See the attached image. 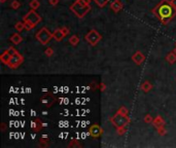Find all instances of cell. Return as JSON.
I'll return each mask as SVG.
<instances>
[{
  "label": "cell",
  "instance_id": "cell-24",
  "mask_svg": "<svg viewBox=\"0 0 176 148\" xmlns=\"http://www.w3.org/2000/svg\"><path fill=\"white\" fill-rule=\"evenodd\" d=\"M14 29H16L18 32H21V31H23L25 29L24 22H18V23H16V25H14Z\"/></svg>",
  "mask_w": 176,
  "mask_h": 148
},
{
  "label": "cell",
  "instance_id": "cell-10",
  "mask_svg": "<svg viewBox=\"0 0 176 148\" xmlns=\"http://www.w3.org/2000/svg\"><path fill=\"white\" fill-rule=\"evenodd\" d=\"M45 126V124H43V122H41V120L39 119L38 117L34 118V119L31 122V129H32L33 132H35V133L40 132V131L42 130V128Z\"/></svg>",
  "mask_w": 176,
  "mask_h": 148
},
{
  "label": "cell",
  "instance_id": "cell-38",
  "mask_svg": "<svg viewBox=\"0 0 176 148\" xmlns=\"http://www.w3.org/2000/svg\"><path fill=\"white\" fill-rule=\"evenodd\" d=\"M170 1H171V3L173 4V6H175L176 7V0H170Z\"/></svg>",
  "mask_w": 176,
  "mask_h": 148
},
{
  "label": "cell",
  "instance_id": "cell-5",
  "mask_svg": "<svg viewBox=\"0 0 176 148\" xmlns=\"http://www.w3.org/2000/svg\"><path fill=\"white\" fill-rule=\"evenodd\" d=\"M85 39L90 45H92V46H95V45H97L98 43L102 40V35L100 34L97 30L93 29V30L89 31V32L85 34Z\"/></svg>",
  "mask_w": 176,
  "mask_h": 148
},
{
  "label": "cell",
  "instance_id": "cell-9",
  "mask_svg": "<svg viewBox=\"0 0 176 148\" xmlns=\"http://www.w3.org/2000/svg\"><path fill=\"white\" fill-rule=\"evenodd\" d=\"M89 135L92 138H95V139L100 138V137L103 135V129L98 124H94L89 128Z\"/></svg>",
  "mask_w": 176,
  "mask_h": 148
},
{
  "label": "cell",
  "instance_id": "cell-20",
  "mask_svg": "<svg viewBox=\"0 0 176 148\" xmlns=\"http://www.w3.org/2000/svg\"><path fill=\"white\" fill-rule=\"evenodd\" d=\"M68 42L70 43L72 46H76V45L79 43V37L77 36V35H72V36L69 38Z\"/></svg>",
  "mask_w": 176,
  "mask_h": 148
},
{
  "label": "cell",
  "instance_id": "cell-4",
  "mask_svg": "<svg viewBox=\"0 0 176 148\" xmlns=\"http://www.w3.org/2000/svg\"><path fill=\"white\" fill-rule=\"evenodd\" d=\"M109 122L114 128H119V127H127L128 124L131 122V119L128 115H124V114L116 112L114 116L109 118Z\"/></svg>",
  "mask_w": 176,
  "mask_h": 148
},
{
  "label": "cell",
  "instance_id": "cell-19",
  "mask_svg": "<svg viewBox=\"0 0 176 148\" xmlns=\"http://www.w3.org/2000/svg\"><path fill=\"white\" fill-rule=\"evenodd\" d=\"M166 60L169 64L176 63V54L174 53V51H170V53L166 56Z\"/></svg>",
  "mask_w": 176,
  "mask_h": 148
},
{
  "label": "cell",
  "instance_id": "cell-31",
  "mask_svg": "<svg viewBox=\"0 0 176 148\" xmlns=\"http://www.w3.org/2000/svg\"><path fill=\"white\" fill-rule=\"evenodd\" d=\"M24 24H25V30H27V31H30V30H32L33 28H35L32 24H30V23H28V22H24Z\"/></svg>",
  "mask_w": 176,
  "mask_h": 148
},
{
  "label": "cell",
  "instance_id": "cell-41",
  "mask_svg": "<svg viewBox=\"0 0 176 148\" xmlns=\"http://www.w3.org/2000/svg\"><path fill=\"white\" fill-rule=\"evenodd\" d=\"M175 46H176V44H175Z\"/></svg>",
  "mask_w": 176,
  "mask_h": 148
},
{
  "label": "cell",
  "instance_id": "cell-13",
  "mask_svg": "<svg viewBox=\"0 0 176 148\" xmlns=\"http://www.w3.org/2000/svg\"><path fill=\"white\" fill-rule=\"evenodd\" d=\"M165 124H166V122H165L164 118H163L161 115H158L156 118H154V122H152V126H154L156 129L161 128V127H165Z\"/></svg>",
  "mask_w": 176,
  "mask_h": 148
},
{
  "label": "cell",
  "instance_id": "cell-7",
  "mask_svg": "<svg viewBox=\"0 0 176 148\" xmlns=\"http://www.w3.org/2000/svg\"><path fill=\"white\" fill-rule=\"evenodd\" d=\"M23 62H24V57L19 53V54H16V55L11 56L7 66L10 68V69H17L18 67H20V65L23 63Z\"/></svg>",
  "mask_w": 176,
  "mask_h": 148
},
{
  "label": "cell",
  "instance_id": "cell-25",
  "mask_svg": "<svg viewBox=\"0 0 176 148\" xmlns=\"http://www.w3.org/2000/svg\"><path fill=\"white\" fill-rule=\"evenodd\" d=\"M10 7H11L12 9H19V8L21 7V2L19 1V0H14V1L11 2V4H10Z\"/></svg>",
  "mask_w": 176,
  "mask_h": 148
},
{
  "label": "cell",
  "instance_id": "cell-40",
  "mask_svg": "<svg viewBox=\"0 0 176 148\" xmlns=\"http://www.w3.org/2000/svg\"><path fill=\"white\" fill-rule=\"evenodd\" d=\"M173 51H174V53L176 54V46H175V49H173Z\"/></svg>",
  "mask_w": 176,
  "mask_h": 148
},
{
  "label": "cell",
  "instance_id": "cell-39",
  "mask_svg": "<svg viewBox=\"0 0 176 148\" xmlns=\"http://www.w3.org/2000/svg\"><path fill=\"white\" fill-rule=\"evenodd\" d=\"M6 1H7V0H0V2H1V3H5Z\"/></svg>",
  "mask_w": 176,
  "mask_h": 148
},
{
  "label": "cell",
  "instance_id": "cell-6",
  "mask_svg": "<svg viewBox=\"0 0 176 148\" xmlns=\"http://www.w3.org/2000/svg\"><path fill=\"white\" fill-rule=\"evenodd\" d=\"M41 21H42V18H41L34 9H31L30 11H28L24 16H23V22L30 23V24H32L34 27H36Z\"/></svg>",
  "mask_w": 176,
  "mask_h": 148
},
{
  "label": "cell",
  "instance_id": "cell-22",
  "mask_svg": "<svg viewBox=\"0 0 176 148\" xmlns=\"http://www.w3.org/2000/svg\"><path fill=\"white\" fill-rule=\"evenodd\" d=\"M109 1L110 0H94V2L96 3V5L100 8H103L104 6H106Z\"/></svg>",
  "mask_w": 176,
  "mask_h": 148
},
{
  "label": "cell",
  "instance_id": "cell-30",
  "mask_svg": "<svg viewBox=\"0 0 176 148\" xmlns=\"http://www.w3.org/2000/svg\"><path fill=\"white\" fill-rule=\"evenodd\" d=\"M45 54L47 57H53L54 56V49L52 47H47V49L45 51Z\"/></svg>",
  "mask_w": 176,
  "mask_h": 148
},
{
  "label": "cell",
  "instance_id": "cell-28",
  "mask_svg": "<svg viewBox=\"0 0 176 148\" xmlns=\"http://www.w3.org/2000/svg\"><path fill=\"white\" fill-rule=\"evenodd\" d=\"M117 112L124 114V115H128V114H129V110H128V108L125 107V106H121V107H119V109L117 110Z\"/></svg>",
  "mask_w": 176,
  "mask_h": 148
},
{
  "label": "cell",
  "instance_id": "cell-11",
  "mask_svg": "<svg viewBox=\"0 0 176 148\" xmlns=\"http://www.w3.org/2000/svg\"><path fill=\"white\" fill-rule=\"evenodd\" d=\"M132 61H133L136 65H141V64L145 61V56H144L141 51H137L132 56Z\"/></svg>",
  "mask_w": 176,
  "mask_h": 148
},
{
  "label": "cell",
  "instance_id": "cell-1",
  "mask_svg": "<svg viewBox=\"0 0 176 148\" xmlns=\"http://www.w3.org/2000/svg\"><path fill=\"white\" fill-rule=\"evenodd\" d=\"M152 12L163 25H167L176 16V7L173 6L170 0H161Z\"/></svg>",
  "mask_w": 176,
  "mask_h": 148
},
{
  "label": "cell",
  "instance_id": "cell-23",
  "mask_svg": "<svg viewBox=\"0 0 176 148\" xmlns=\"http://www.w3.org/2000/svg\"><path fill=\"white\" fill-rule=\"evenodd\" d=\"M68 147H83V145L79 143L78 140H76V139H72V140L69 142Z\"/></svg>",
  "mask_w": 176,
  "mask_h": 148
},
{
  "label": "cell",
  "instance_id": "cell-15",
  "mask_svg": "<svg viewBox=\"0 0 176 148\" xmlns=\"http://www.w3.org/2000/svg\"><path fill=\"white\" fill-rule=\"evenodd\" d=\"M9 40L11 41L14 44H20L21 42H22V40H23V38H22V36H21L19 33H14V34H12L11 36H10V38H9Z\"/></svg>",
  "mask_w": 176,
  "mask_h": 148
},
{
  "label": "cell",
  "instance_id": "cell-3",
  "mask_svg": "<svg viewBox=\"0 0 176 148\" xmlns=\"http://www.w3.org/2000/svg\"><path fill=\"white\" fill-rule=\"evenodd\" d=\"M35 38H36L37 41L40 42L42 45H47V43H50L52 38H54V36H53V33H52L47 27H42V28L39 29L36 32Z\"/></svg>",
  "mask_w": 176,
  "mask_h": 148
},
{
  "label": "cell",
  "instance_id": "cell-29",
  "mask_svg": "<svg viewBox=\"0 0 176 148\" xmlns=\"http://www.w3.org/2000/svg\"><path fill=\"white\" fill-rule=\"evenodd\" d=\"M157 131H158V134L160 135V136H165V135L167 134V130L165 129V127L158 128V129H157Z\"/></svg>",
  "mask_w": 176,
  "mask_h": 148
},
{
  "label": "cell",
  "instance_id": "cell-21",
  "mask_svg": "<svg viewBox=\"0 0 176 148\" xmlns=\"http://www.w3.org/2000/svg\"><path fill=\"white\" fill-rule=\"evenodd\" d=\"M29 6H30L31 9L36 10L37 8L40 6V2H39L38 0H31V1L29 2Z\"/></svg>",
  "mask_w": 176,
  "mask_h": 148
},
{
  "label": "cell",
  "instance_id": "cell-36",
  "mask_svg": "<svg viewBox=\"0 0 176 148\" xmlns=\"http://www.w3.org/2000/svg\"><path fill=\"white\" fill-rule=\"evenodd\" d=\"M58 3H59V0H49V4L52 6L58 5Z\"/></svg>",
  "mask_w": 176,
  "mask_h": 148
},
{
  "label": "cell",
  "instance_id": "cell-8",
  "mask_svg": "<svg viewBox=\"0 0 176 148\" xmlns=\"http://www.w3.org/2000/svg\"><path fill=\"white\" fill-rule=\"evenodd\" d=\"M56 97L52 93H45L42 97L40 98V103L45 106V108H50L53 106V104L56 102Z\"/></svg>",
  "mask_w": 176,
  "mask_h": 148
},
{
  "label": "cell",
  "instance_id": "cell-14",
  "mask_svg": "<svg viewBox=\"0 0 176 148\" xmlns=\"http://www.w3.org/2000/svg\"><path fill=\"white\" fill-rule=\"evenodd\" d=\"M10 58H11V55H10L9 51L6 49V51H4L3 53L1 54V56H0V61H1L4 65H7L8 62H9V60H10Z\"/></svg>",
  "mask_w": 176,
  "mask_h": 148
},
{
  "label": "cell",
  "instance_id": "cell-35",
  "mask_svg": "<svg viewBox=\"0 0 176 148\" xmlns=\"http://www.w3.org/2000/svg\"><path fill=\"white\" fill-rule=\"evenodd\" d=\"M99 89L100 92H105L106 89V84L104 82H100L99 83Z\"/></svg>",
  "mask_w": 176,
  "mask_h": 148
},
{
  "label": "cell",
  "instance_id": "cell-18",
  "mask_svg": "<svg viewBox=\"0 0 176 148\" xmlns=\"http://www.w3.org/2000/svg\"><path fill=\"white\" fill-rule=\"evenodd\" d=\"M38 145L39 147H47L50 145V139L47 136L41 137L38 140Z\"/></svg>",
  "mask_w": 176,
  "mask_h": 148
},
{
  "label": "cell",
  "instance_id": "cell-37",
  "mask_svg": "<svg viewBox=\"0 0 176 148\" xmlns=\"http://www.w3.org/2000/svg\"><path fill=\"white\" fill-rule=\"evenodd\" d=\"M0 127H1V132H5V130H6V124L2 122V124H0Z\"/></svg>",
  "mask_w": 176,
  "mask_h": 148
},
{
  "label": "cell",
  "instance_id": "cell-17",
  "mask_svg": "<svg viewBox=\"0 0 176 148\" xmlns=\"http://www.w3.org/2000/svg\"><path fill=\"white\" fill-rule=\"evenodd\" d=\"M140 89L144 93H148L152 89V84L149 82V81H144L141 85H140Z\"/></svg>",
  "mask_w": 176,
  "mask_h": 148
},
{
  "label": "cell",
  "instance_id": "cell-34",
  "mask_svg": "<svg viewBox=\"0 0 176 148\" xmlns=\"http://www.w3.org/2000/svg\"><path fill=\"white\" fill-rule=\"evenodd\" d=\"M76 1H78L80 4H83V5H91V0H76Z\"/></svg>",
  "mask_w": 176,
  "mask_h": 148
},
{
  "label": "cell",
  "instance_id": "cell-16",
  "mask_svg": "<svg viewBox=\"0 0 176 148\" xmlns=\"http://www.w3.org/2000/svg\"><path fill=\"white\" fill-rule=\"evenodd\" d=\"M53 36H54V39L57 41H61L63 38H64V34H63L62 30H61V28L59 29H56L55 31L53 32Z\"/></svg>",
  "mask_w": 176,
  "mask_h": 148
},
{
  "label": "cell",
  "instance_id": "cell-2",
  "mask_svg": "<svg viewBox=\"0 0 176 148\" xmlns=\"http://www.w3.org/2000/svg\"><path fill=\"white\" fill-rule=\"evenodd\" d=\"M70 10L77 16L78 19H83L87 16V14L92 9L91 5H83L78 1L75 0L74 3H72L70 5Z\"/></svg>",
  "mask_w": 176,
  "mask_h": 148
},
{
  "label": "cell",
  "instance_id": "cell-27",
  "mask_svg": "<svg viewBox=\"0 0 176 148\" xmlns=\"http://www.w3.org/2000/svg\"><path fill=\"white\" fill-rule=\"evenodd\" d=\"M152 122H154V118H152V116L150 115V114H146L145 116H144V122L147 124H152Z\"/></svg>",
  "mask_w": 176,
  "mask_h": 148
},
{
  "label": "cell",
  "instance_id": "cell-12",
  "mask_svg": "<svg viewBox=\"0 0 176 148\" xmlns=\"http://www.w3.org/2000/svg\"><path fill=\"white\" fill-rule=\"evenodd\" d=\"M123 7H124V4L121 3V0H114V1L110 3V9L114 12H116V14L121 11V10L123 9Z\"/></svg>",
  "mask_w": 176,
  "mask_h": 148
},
{
  "label": "cell",
  "instance_id": "cell-32",
  "mask_svg": "<svg viewBox=\"0 0 176 148\" xmlns=\"http://www.w3.org/2000/svg\"><path fill=\"white\" fill-rule=\"evenodd\" d=\"M7 51H9V54H10V55H11V56H12V55H16V54H19V51H17V49H14V46H10V47H8V49H7Z\"/></svg>",
  "mask_w": 176,
  "mask_h": 148
},
{
  "label": "cell",
  "instance_id": "cell-33",
  "mask_svg": "<svg viewBox=\"0 0 176 148\" xmlns=\"http://www.w3.org/2000/svg\"><path fill=\"white\" fill-rule=\"evenodd\" d=\"M61 30H62V32H63V34H64V36H67V35L70 33V30H69V28H67V27H62L61 28Z\"/></svg>",
  "mask_w": 176,
  "mask_h": 148
},
{
  "label": "cell",
  "instance_id": "cell-26",
  "mask_svg": "<svg viewBox=\"0 0 176 148\" xmlns=\"http://www.w3.org/2000/svg\"><path fill=\"white\" fill-rule=\"evenodd\" d=\"M116 133L119 136H123L127 133V129L126 127H119V128H116Z\"/></svg>",
  "mask_w": 176,
  "mask_h": 148
}]
</instances>
